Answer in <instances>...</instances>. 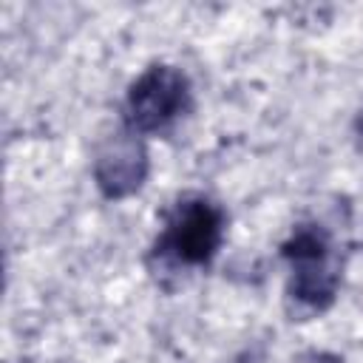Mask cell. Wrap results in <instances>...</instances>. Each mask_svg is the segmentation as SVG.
I'll use <instances>...</instances> for the list:
<instances>
[{
	"label": "cell",
	"instance_id": "1",
	"mask_svg": "<svg viewBox=\"0 0 363 363\" xmlns=\"http://www.w3.org/2000/svg\"><path fill=\"white\" fill-rule=\"evenodd\" d=\"M281 255L289 267L286 298L309 315L329 309L340 286V258L332 235L318 224H301L281 244Z\"/></svg>",
	"mask_w": 363,
	"mask_h": 363
},
{
	"label": "cell",
	"instance_id": "2",
	"mask_svg": "<svg viewBox=\"0 0 363 363\" xmlns=\"http://www.w3.org/2000/svg\"><path fill=\"white\" fill-rule=\"evenodd\" d=\"M224 241V210L207 196H184L173 204L156 241V255L173 267H204Z\"/></svg>",
	"mask_w": 363,
	"mask_h": 363
},
{
	"label": "cell",
	"instance_id": "3",
	"mask_svg": "<svg viewBox=\"0 0 363 363\" xmlns=\"http://www.w3.org/2000/svg\"><path fill=\"white\" fill-rule=\"evenodd\" d=\"M190 108V82L173 65H150L125 94V128L133 133H156L170 128Z\"/></svg>",
	"mask_w": 363,
	"mask_h": 363
},
{
	"label": "cell",
	"instance_id": "4",
	"mask_svg": "<svg viewBox=\"0 0 363 363\" xmlns=\"http://www.w3.org/2000/svg\"><path fill=\"white\" fill-rule=\"evenodd\" d=\"M147 176V150L139 133L130 128L111 133L94 159V179L102 196L125 199L145 184Z\"/></svg>",
	"mask_w": 363,
	"mask_h": 363
},
{
	"label": "cell",
	"instance_id": "5",
	"mask_svg": "<svg viewBox=\"0 0 363 363\" xmlns=\"http://www.w3.org/2000/svg\"><path fill=\"white\" fill-rule=\"evenodd\" d=\"M301 363H343V360H340V357H335V354H326V352H315V354L303 357Z\"/></svg>",
	"mask_w": 363,
	"mask_h": 363
},
{
	"label": "cell",
	"instance_id": "6",
	"mask_svg": "<svg viewBox=\"0 0 363 363\" xmlns=\"http://www.w3.org/2000/svg\"><path fill=\"white\" fill-rule=\"evenodd\" d=\"M357 139H360V147H363V111L357 116Z\"/></svg>",
	"mask_w": 363,
	"mask_h": 363
}]
</instances>
